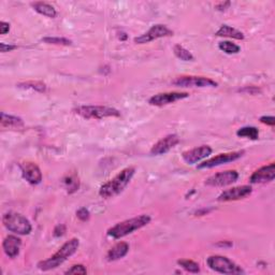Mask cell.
<instances>
[{
  "instance_id": "obj_1",
  "label": "cell",
  "mask_w": 275,
  "mask_h": 275,
  "mask_svg": "<svg viewBox=\"0 0 275 275\" xmlns=\"http://www.w3.org/2000/svg\"><path fill=\"white\" fill-rule=\"evenodd\" d=\"M136 169L134 167H128L122 170L112 180H110L100 187L99 195L104 199L113 198L115 196L120 195L132 181Z\"/></svg>"
},
{
  "instance_id": "obj_2",
  "label": "cell",
  "mask_w": 275,
  "mask_h": 275,
  "mask_svg": "<svg viewBox=\"0 0 275 275\" xmlns=\"http://www.w3.org/2000/svg\"><path fill=\"white\" fill-rule=\"evenodd\" d=\"M78 246H80V241L78 239H71L68 242H66L58 252H56L53 256H51L47 260H42L38 264V268L41 271H50L56 269V268L63 265L65 261H66L68 258H70L72 255H74L77 251Z\"/></svg>"
},
{
  "instance_id": "obj_3",
  "label": "cell",
  "mask_w": 275,
  "mask_h": 275,
  "mask_svg": "<svg viewBox=\"0 0 275 275\" xmlns=\"http://www.w3.org/2000/svg\"><path fill=\"white\" fill-rule=\"evenodd\" d=\"M149 221L150 216L142 214L140 216H137V217L126 219L122 222H119V224H116L113 227H111L108 230V235L113 239H121L145 227L149 224Z\"/></svg>"
},
{
  "instance_id": "obj_4",
  "label": "cell",
  "mask_w": 275,
  "mask_h": 275,
  "mask_svg": "<svg viewBox=\"0 0 275 275\" xmlns=\"http://www.w3.org/2000/svg\"><path fill=\"white\" fill-rule=\"evenodd\" d=\"M73 112L86 120H102L106 117H120L119 110L103 106H82L73 110Z\"/></svg>"
},
{
  "instance_id": "obj_5",
  "label": "cell",
  "mask_w": 275,
  "mask_h": 275,
  "mask_svg": "<svg viewBox=\"0 0 275 275\" xmlns=\"http://www.w3.org/2000/svg\"><path fill=\"white\" fill-rule=\"evenodd\" d=\"M3 226L9 231L14 232L19 235H27L31 232L32 227L30 221L23 216L22 214L16 212H8L3 215L2 218Z\"/></svg>"
},
{
  "instance_id": "obj_6",
  "label": "cell",
  "mask_w": 275,
  "mask_h": 275,
  "mask_svg": "<svg viewBox=\"0 0 275 275\" xmlns=\"http://www.w3.org/2000/svg\"><path fill=\"white\" fill-rule=\"evenodd\" d=\"M207 266L215 272L221 274H243L244 271L232 260L220 255H213L206 260Z\"/></svg>"
},
{
  "instance_id": "obj_7",
  "label": "cell",
  "mask_w": 275,
  "mask_h": 275,
  "mask_svg": "<svg viewBox=\"0 0 275 275\" xmlns=\"http://www.w3.org/2000/svg\"><path fill=\"white\" fill-rule=\"evenodd\" d=\"M172 84L179 87H217V82L205 76L183 75L176 77Z\"/></svg>"
},
{
  "instance_id": "obj_8",
  "label": "cell",
  "mask_w": 275,
  "mask_h": 275,
  "mask_svg": "<svg viewBox=\"0 0 275 275\" xmlns=\"http://www.w3.org/2000/svg\"><path fill=\"white\" fill-rule=\"evenodd\" d=\"M171 36H173V31L170 28H168L166 25L156 24L152 26L145 34L135 38V42L137 44H145L148 42H152L154 40H157V39L159 38L171 37Z\"/></svg>"
},
{
  "instance_id": "obj_9",
  "label": "cell",
  "mask_w": 275,
  "mask_h": 275,
  "mask_svg": "<svg viewBox=\"0 0 275 275\" xmlns=\"http://www.w3.org/2000/svg\"><path fill=\"white\" fill-rule=\"evenodd\" d=\"M245 154L244 150H237V152H230V153H225V154H219L217 156L213 157V158L206 160L200 165H198V169H211L214 167H218L221 165H225V163H229L240 159L242 156Z\"/></svg>"
},
{
  "instance_id": "obj_10",
  "label": "cell",
  "mask_w": 275,
  "mask_h": 275,
  "mask_svg": "<svg viewBox=\"0 0 275 275\" xmlns=\"http://www.w3.org/2000/svg\"><path fill=\"white\" fill-rule=\"evenodd\" d=\"M239 179V173L235 170H227L224 172H218L206 181V184L207 186L213 187H224L231 185L235 183Z\"/></svg>"
},
{
  "instance_id": "obj_11",
  "label": "cell",
  "mask_w": 275,
  "mask_h": 275,
  "mask_svg": "<svg viewBox=\"0 0 275 275\" xmlns=\"http://www.w3.org/2000/svg\"><path fill=\"white\" fill-rule=\"evenodd\" d=\"M189 97L188 93H182V91H170V93H161L149 98L148 103L150 106L163 107L168 106L170 103L179 101Z\"/></svg>"
},
{
  "instance_id": "obj_12",
  "label": "cell",
  "mask_w": 275,
  "mask_h": 275,
  "mask_svg": "<svg viewBox=\"0 0 275 275\" xmlns=\"http://www.w3.org/2000/svg\"><path fill=\"white\" fill-rule=\"evenodd\" d=\"M21 171L23 178L31 185L40 184L42 181V172L35 162L25 161L21 163Z\"/></svg>"
},
{
  "instance_id": "obj_13",
  "label": "cell",
  "mask_w": 275,
  "mask_h": 275,
  "mask_svg": "<svg viewBox=\"0 0 275 275\" xmlns=\"http://www.w3.org/2000/svg\"><path fill=\"white\" fill-rule=\"evenodd\" d=\"M180 143V138L178 135H168L161 140L157 142L155 145L150 149V154L154 156H159L167 154L170 149H172Z\"/></svg>"
},
{
  "instance_id": "obj_14",
  "label": "cell",
  "mask_w": 275,
  "mask_h": 275,
  "mask_svg": "<svg viewBox=\"0 0 275 275\" xmlns=\"http://www.w3.org/2000/svg\"><path fill=\"white\" fill-rule=\"evenodd\" d=\"M253 192L251 186L243 185V186H237L230 189H227V191L222 192L219 196L217 200L220 202H228V201H235L246 198L247 196H250Z\"/></svg>"
},
{
  "instance_id": "obj_15",
  "label": "cell",
  "mask_w": 275,
  "mask_h": 275,
  "mask_svg": "<svg viewBox=\"0 0 275 275\" xmlns=\"http://www.w3.org/2000/svg\"><path fill=\"white\" fill-rule=\"evenodd\" d=\"M212 148L208 145H201L199 147L186 150V152L183 153L182 158L188 165H194V163L206 158L212 154Z\"/></svg>"
},
{
  "instance_id": "obj_16",
  "label": "cell",
  "mask_w": 275,
  "mask_h": 275,
  "mask_svg": "<svg viewBox=\"0 0 275 275\" xmlns=\"http://www.w3.org/2000/svg\"><path fill=\"white\" fill-rule=\"evenodd\" d=\"M275 178V163L271 162L270 165H267L259 168L255 171L251 176L252 184H261V183L272 182Z\"/></svg>"
},
{
  "instance_id": "obj_17",
  "label": "cell",
  "mask_w": 275,
  "mask_h": 275,
  "mask_svg": "<svg viewBox=\"0 0 275 275\" xmlns=\"http://www.w3.org/2000/svg\"><path fill=\"white\" fill-rule=\"evenodd\" d=\"M22 246V240L16 235H8L2 243V248L5 255L10 258H15L18 256L19 250Z\"/></svg>"
},
{
  "instance_id": "obj_18",
  "label": "cell",
  "mask_w": 275,
  "mask_h": 275,
  "mask_svg": "<svg viewBox=\"0 0 275 275\" xmlns=\"http://www.w3.org/2000/svg\"><path fill=\"white\" fill-rule=\"evenodd\" d=\"M129 252V245L126 242H119L113 247H111V250L107 254L108 261H115L122 259L126 256Z\"/></svg>"
},
{
  "instance_id": "obj_19",
  "label": "cell",
  "mask_w": 275,
  "mask_h": 275,
  "mask_svg": "<svg viewBox=\"0 0 275 275\" xmlns=\"http://www.w3.org/2000/svg\"><path fill=\"white\" fill-rule=\"evenodd\" d=\"M217 37H226V38H231V39H237V40H243L245 38L244 34L242 31L232 28L228 25H222L221 27L216 31L215 34Z\"/></svg>"
},
{
  "instance_id": "obj_20",
  "label": "cell",
  "mask_w": 275,
  "mask_h": 275,
  "mask_svg": "<svg viewBox=\"0 0 275 275\" xmlns=\"http://www.w3.org/2000/svg\"><path fill=\"white\" fill-rule=\"evenodd\" d=\"M31 5L32 8H34V10L41 15H44L50 18H54L57 15V12L54 6L47 2H34L31 3Z\"/></svg>"
},
{
  "instance_id": "obj_21",
  "label": "cell",
  "mask_w": 275,
  "mask_h": 275,
  "mask_svg": "<svg viewBox=\"0 0 275 275\" xmlns=\"http://www.w3.org/2000/svg\"><path fill=\"white\" fill-rule=\"evenodd\" d=\"M1 126L6 128H22L24 122L17 116L1 113Z\"/></svg>"
},
{
  "instance_id": "obj_22",
  "label": "cell",
  "mask_w": 275,
  "mask_h": 275,
  "mask_svg": "<svg viewBox=\"0 0 275 275\" xmlns=\"http://www.w3.org/2000/svg\"><path fill=\"white\" fill-rule=\"evenodd\" d=\"M237 136L240 138H247L251 140H257L259 138V130L254 126L242 127L237 132Z\"/></svg>"
},
{
  "instance_id": "obj_23",
  "label": "cell",
  "mask_w": 275,
  "mask_h": 275,
  "mask_svg": "<svg viewBox=\"0 0 275 275\" xmlns=\"http://www.w3.org/2000/svg\"><path fill=\"white\" fill-rule=\"evenodd\" d=\"M173 52H174V55L179 58V60L181 61H184V62H192L194 61V55L189 52L188 50H186L184 47H182L181 44H176L174 45L173 48Z\"/></svg>"
},
{
  "instance_id": "obj_24",
  "label": "cell",
  "mask_w": 275,
  "mask_h": 275,
  "mask_svg": "<svg viewBox=\"0 0 275 275\" xmlns=\"http://www.w3.org/2000/svg\"><path fill=\"white\" fill-rule=\"evenodd\" d=\"M218 48L220 51L224 52L226 54H238L239 52L241 51L240 47L237 44H234L230 41H222L219 42Z\"/></svg>"
},
{
  "instance_id": "obj_25",
  "label": "cell",
  "mask_w": 275,
  "mask_h": 275,
  "mask_svg": "<svg viewBox=\"0 0 275 275\" xmlns=\"http://www.w3.org/2000/svg\"><path fill=\"white\" fill-rule=\"evenodd\" d=\"M65 185H66V188L69 194H73L76 192L78 187H80V182H78V179L76 178V175H68L67 178H65Z\"/></svg>"
},
{
  "instance_id": "obj_26",
  "label": "cell",
  "mask_w": 275,
  "mask_h": 275,
  "mask_svg": "<svg viewBox=\"0 0 275 275\" xmlns=\"http://www.w3.org/2000/svg\"><path fill=\"white\" fill-rule=\"evenodd\" d=\"M178 265L181 266L183 269L191 272V273H198L200 272V268L197 263H195L193 260H188V259H182L178 261Z\"/></svg>"
},
{
  "instance_id": "obj_27",
  "label": "cell",
  "mask_w": 275,
  "mask_h": 275,
  "mask_svg": "<svg viewBox=\"0 0 275 275\" xmlns=\"http://www.w3.org/2000/svg\"><path fill=\"white\" fill-rule=\"evenodd\" d=\"M17 86L19 88H25V89H35L39 93H44L47 86H45L44 83L41 82H26V83H19Z\"/></svg>"
},
{
  "instance_id": "obj_28",
  "label": "cell",
  "mask_w": 275,
  "mask_h": 275,
  "mask_svg": "<svg viewBox=\"0 0 275 275\" xmlns=\"http://www.w3.org/2000/svg\"><path fill=\"white\" fill-rule=\"evenodd\" d=\"M42 41L48 44H55V45H71L72 41L66 38H60V37H45L42 39Z\"/></svg>"
},
{
  "instance_id": "obj_29",
  "label": "cell",
  "mask_w": 275,
  "mask_h": 275,
  "mask_svg": "<svg viewBox=\"0 0 275 275\" xmlns=\"http://www.w3.org/2000/svg\"><path fill=\"white\" fill-rule=\"evenodd\" d=\"M87 270L83 265H74L69 270L65 272V274H86Z\"/></svg>"
},
{
  "instance_id": "obj_30",
  "label": "cell",
  "mask_w": 275,
  "mask_h": 275,
  "mask_svg": "<svg viewBox=\"0 0 275 275\" xmlns=\"http://www.w3.org/2000/svg\"><path fill=\"white\" fill-rule=\"evenodd\" d=\"M76 216H77V218L82 220V221H87L90 217V213L88 209L86 207H81L80 209H78V211L76 212Z\"/></svg>"
},
{
  "instance_id": "obj_31",
  "label": "cell",
  "mask_w": 275,
  "mask_h": 275,
  "mask_svg": "<svg viewBox=\"0 0 275 275\" xmlns=\"http://www.w3.org/2000/svg\"><path fill=\"white\" fill-rule=\"evenodd\" d=\"M260 122L265 124V125L271 126V127H273L275 125V119L273 116H261Z\"/></svg>"
},
{
  "instance_id": "obj_32",
  "label": "cell",
  "mask_w": 275,
  "mask_h": 275,
  "mask_svg": "<svg viewBox=\"0 0 275 275\" xmlns=\"http://www.w3.org/2000/svg\"><path fill=\"white\" fill-rule=\"evenodd\" d=\"M66 232V226L65 225H58L56 226V228L54 229V237L55 238H60L63 237V235Z\"/></svg>"
},
{
  "instance_id": "obj_33",
  "label": "cell",
  "mask_w": 275,
  "mask_h": 275,
  "mask_svg": "<svg viewBox=\"0 0 275 275\" xmlns=\"http://www.w3.org/2000/svg\"><path fill=\"white\" fill-rule=\"evenodd\" d=\"M15 49H17L16 45L0 43V51H1V53H6V52H11V51L15 50Z\"/></svg>"
},
{
  "instance_id": "obj_34",
  "label": "cell",
  "mask_w": 275,
  "mask_h": 275,
  "mask_svg": "<svg viewBox=\"0 0 275 275\" xmlns=\"http://www.w3.org/2000/svg\"><path fill=\"white\" fill-rule=\"evenodd\" d=\"M9 30H10V24L9 23H5V22L0 23V34L5 35L6 32H9Z\"/></svg>"
},
{
  "instance_id": "obj_35",
  "label": "cell",
  "mask_w": 275,
  "mask_h": 275,
  "mask_svg": "<svg viewBox=\"0 0 275 275\" xmlns=\"http://www.w3.org/2000/svg\"><path fill=\"white\" fill-rule=\"evenodd\" d=\"M229 5H230V2H229V1L220 2V3H218L217 5H216V9L219 10V11H224V10H226L228 8Z\"/></svg>"
}]
</instances>
